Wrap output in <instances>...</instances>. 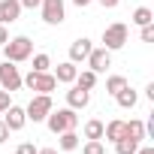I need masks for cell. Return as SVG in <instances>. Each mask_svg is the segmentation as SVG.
I'll list each match as a JSON object with an SVG mask.
<instances>
[{
	"label": "cell",
	"mask_w": 154,
	"mask_h": 154,
	"mask_svg": "<svg viewBox=\"0 0 154 154\" xmlns=\"http://www.w3.org/2000/svg\"><path fill=\"white\" fill-rule=\"evenodd\" d=\"M6 139H9V127H6V124H3V121H0V145H3V142H6Z\"/></svg>",
	"instance_id": "f546056e"
},
{
	"label": "cell",
	"mask_w": 154,
	"mask_h": 154,
	"mask_svg": "<svg viewBox=\"0 0 154 154\" xmlns=\"http://www.w3.org/2000/svg\"><path fill=\"white\" fill-rule=\"evenodd\" d=\"M91 48H94V42H91L88 36H79V39H75V42L69 45V60H72V63H82V60H88Z\"/></svg>",
	"instance_id": "9c48e42d"
},
{
	"label": "cell",
	"mask_w": 154,
	"mask_h": 154,
	"mask_svg": "<svg viewBox=\"0 0 154 154\" xmlns=\"http://www.w3.org/2000/svg\"><path fill=\"white\" fill-rule=\"evenodd\" d=\"M121 136H124V121H109V124H103V139L118 142Z\"/></svg>",
	"instance_id": "e0dca14e"
},
{
	"label": "cell",
	"mask_w": 154,
	"mask_h": 154,
	"mask_svg": "<svg viewBox=\"0 0 154 154\" xmlns=\"http://www.w3.org/2000/svg\"><path fill=\"white\" fill-rule=\"evenodd\" d=\"M3 124L9 127V133L21 130V127L27 124V115H24V109H21V106H9V109H6V118H3Z\"/></svg>",
	"instance_id": "4fadbf2b"
},
{
	"label": "cell",
	"mask_w": 154,
	"mask_h": 154,
	"mask_svg": "<svg viewBox=\"0 0 154 154\" xmlns=\"http://www.w3.org/2000/svg\"><path fill=\"white\" fill-rule=\"evenodd\" d=\"M57 145H60V151H75V148H79V133H75V130L57 133Z\"/></svg>",
	"instance_id": "2e32d148"
},
{
	"label": "cell",
	"mask_w": 154,
	"mask_h": 154,
	"mask_svg": "<svg viewBox=\"0 0 154 154\" xmlns=\"http://www.w3.org/2000/svg\"><path fill=\"white\" fill-rule=\"evenodd\" d=\"M9 97H12L9 91H3V88H0V115H3V112L12 106V100H9Z\"/></svg>",
	"instance_id": "484cf974"
},
{
	"label": "cell",
	"mask_w": 154,
	"mask_h": 154,
	"mask_svg": "<svg viewBox=\"0 0 154 154\" xmlns=\"http://www.w3.org/2000/svg\"><path fill=\"white\" fill-rule=\"evenodd\" d=\"M136 148H139V142H136V139H127V136H121V139L115 142V151H118V154H136Z\"/></svg>",
	"instance_id": "44dd1931"
},
{
	"label": "cell",
	"mask_w": 154,
	"mask_h": 154,
	"mask_svg": "<svg viewBox=\"0 0 154 154\" xmlns=\"http://www.w3.org/2000/svg\"><path fill=\"white\" fill-rule=\"evenodd\" d=\"M82 154H106L103 139H88V142H85V148H82Z\"/></svg>",
	"instance_id": "603a6c76"
},
{
	"label": "cell",
	"mask_w": 154,
	"mask_h": 154,
	"mask_svg": "<svg viewBox=\"0 0 154 154\" xmlns=\"http://www.w3.org/2000/svg\"><path fill=\"white\" fill-rule=\"evenodd\" d=\"M94 3H100V6H106V9H115L121 0H94Z\"/></svg>",
	"instance_id": "f1b7e54d"
},
{
	"label": "cell",
	"mask_w": 154,
	"mask_h": 154,
	"mask_svg": "<svg viewBox=\"0 0 154 154\" xmlns=\"http://www.w3.org/2000/svg\"><path fill=\"white\" fill-rule=\"evenodd\" d=\"M45 124H48V130L57 136V133H63V130H75V124H79V115H75V109H51L48 115H45Z\"/></svg>",
	"instance_id": "6da1fadb"
},
{
	"label": "cell",
	"mask_w": 154,
	"mask_h": 154,
	"mask_svg": "<svg viewBox=\"0 0 154 154\" xmlns=\"http://www.w3.org/2000/svg\"><path fill=\"white\" fill-rule=\"evenodd\" d=\"M91 103V91H85V88H79V85H72L69 91H66V106L69 109H85Z\"/></svg>",
	"instance_id": "30bf717a"
},
{
	"label": "cell",
	"mask_w": 154,
	"mask_h": 154,
	"mask_svg": "<svg viewBox=\"0 0 154 154\" xmlns=\"http://www.w3.org/2000/svg\"><path fill=\"white\" fill-rule=\"evenodd\" d=\"M48 66H51V57L48 54H33V69L36 72H48Z\"/></svg>",
	"instance_id": "cb8c5ba5"
},
{
	"label": "cell",
	"mask_w": 154,
	"mask_h": 154,
	"mask_svg": "<svg viewBox=\"0 0 154 154\" xmlns=\"http://www.w3.org/2000/svg\"><path fill=\"white\" fill-rule=\"evenodd\" d=\"M75 75H79V66H75L72 60H63V63H57V69H54V82H60V85H72Z\"/></svg>",
	"instance_id": "7c38bea8"
},
{
	"label": "cell",
	"mask_w": 154,
	"mask_h": 154,
	"mask_svg": "<svg viewBox=\"0 0 154 154\" xmlns=\"http://www.w3.org/2000/svg\"><path fill=\"white\" fill-rule=\"evenodd\" d=\"M130 21L139 24V27H142V24H151V21H154V12H151L148 6H139V9H133V18H130Z\"/></svg>",
	"instance_id": "d6986e66"
},
{
	"label": "cell",
	"mask_w": 154,
	"mask_h": 154,
	"mask_svg": "<svg viewBox=\"0 0 154 154\" xmlns=\"http://www.w3.org/2000/svg\"><path fill=\"white\" fill-rule=\"evenodd\" d=\"M124 136H127V139H136V142L148 139V136H145V121H139V118L124 121Z\"/></svg>",
	"instance_id": "5bb4252c"
},
{
	"label": "cell",
	"mask_w": 154,
	"mask_h": 154,
	"mask_svg": "<svg viewBox=\"0 0 154 154\" xmlns=\"http://www.w3.org/2000/svg\"><path fill=\"white\" fill-rule=\"evenodd\" d=\"M21 15V3L18 0H0V24H12Z\"/></svg>",
	"instance_id": "8fae6325"
},
{
	"label": "cell",
	"mask_w": 154,
	"mask_h": 154,
	"mask_svg": "<svg viewBox=\"0 0 154 154\" xmlns=\"http://www.w3.org/2000/svg\"><path fill=\"white\" fill-rule=\"evenodd\" d=\"M139 39H142V42H154V21L139 27Z\"/></svg>",
	"instance_id": "d4e9b609"
},
{
	"label": "cell",
	"mask_w": 154,
	"mask_h": 154,
	"mask_svg": "<svg viewBox=\"0 0 154 154\" xmlns=\"http://www.w3.org/2000/svg\"><path fill=\"white\" fill-rule=\"evenodd\" d=\"M0 88L9 91V94H15V91L21 88V72H18V66H15L12 60H3V63H0Z\"/></svg>",
	"instance_id": "8992f818"
},
{
	"label": "cell",
	"mask_w": 154,
	"mask_h": 154,
	"mask_svg": "<svg viewBox=\"0 0 154 154\" xmlns=\"http://www.w3.org/2000/svg\"><path fill=\"white\" fill-rule=\"evenodd\" d=\"M124 45H127V24H124V21L109 24V27L103 30V48L118 51V48H124Z\"/></svg>",
	"instance_id": "277c9868"
},
{
	"label": "cell",
	"mask_w": 154,
	"mask_h": 154,
	"mask_svg": "<svg viewBox=\"0 0 154 154\" xmlns=\"http://www.w3.org/2000/svg\"><path fill=\"white\" fill-rule=\"evenodd\" d=\"M21 85H27V88L36 91V94H51V91L57 88V82H54L51 72H36V69H30L27 75H21Z\"/></svg>",
	"instance_id": "3957f363"
},
{
	"label": "cell",
	"mask_w": 154,
	"mask_h": 154,
	"mask_svg": "<svg viewBox=\"0 0 154 154\" xmlns=\"http://www.w3.org/2000/svg\"><path fill=\"white\" fill-rule=\"evenodd\" d=\"M72 85H79V88H85V91H94V85H97V72H94V69H85V72H79Z\"/></svg>",
	"instance_id": "ac0fdd59"
},
{
	"label": "cell",
	"mask_w": 154,
	"mask_h": 154,
	"mask_svg": "<svg viewBox=\"0 0 154 154\" xmlns=\"http://www.w3.org/2000/svg\"><path fill=\"white\" fill-rule=\"evenodd\" d=\"M51 109H54V106H51V94H36V97L27 103L24 115H27V121L39 124V121H45V115H48Z\"/></svg>",
	"instance_id": "5b68a950"
},
{
	"label": "cell",
	"mask_w": 154,
	"mask_h": 154,
	"mask_svg": "<svg viewBox=\"0 0 154 154\" xmlns=\"http://www.w3.org/2000/svg\"><path fill=\"white\" fill-rule=\"evenodd\" d=\"M42 21L45 24H60L66 18V3L63 0H42Z\"/></svg>",
	"instance_id": "52a82bcc"
},
{
	"label": "cell",
	"mask_w": 154,
	"mask_h": 154,
	"mask_svg": "<svg viewBox=\"0 0 154 154\" xmlns=\"http://www.w3.org/2000/svg\"><path fill=\"white\" fill-rule=\"evenodd\" d=\"M88 66H91L94 72H106V69L112 66V51H109V48H91Z\"/></svg>",
	"instance_id": "ba28073f"
},
{
	"label": "cell",
	"mask_w": 154,
	"mask_h": 154,
	"mask_svg": "<svg viewBox=\"0 0 154 154\" xmlns=\"http://www.w3.org/2000/svg\"><path fill=\"white\" fill-rule=\"evenodd\" d=\"M6 39H9V33H6V24H0V45H3Z\"/></svg>",
	"instance_id": "4dcf8cb0"
},
{
	"label": "cell",
	"mask_w": 154,
	"mask_h": 154,
	"mask_svg": "<svg viewBox=\"0 0 154 154\" xmlns=\"http://www.w3.org/2000/svg\"><path fill=\"white\" fill-rule=\"evenodd\" d=\"M72 3L79 6V9H85V6H91V3H94V0H72Z\"/></svg>",
	"instance_id": "d6a6232c"
},
{
	"label": "cell",
	"mask_w": 154,
	"mask_h": 154,
	"mask_svg": "<svg viewBox=\"0 0 154 154\" xmlns=\"http://www.w3.org/2000/svg\"><path fill=\"white\" fill-rule=\"evenodd\" d=\"M121 88H127V79H124V75H109V79H106V94H118Z\"/></svg>",
	"instance_id": "7402d4cb"
},
{
	"label": "cell",
	"mask_w": 154,
	"mask_h": 154,
	"mask_svg": "<svg viewBox=\"0 0 154 154\" xmlns=\"http://www.w3.org/2000/svg\"><path fill=\"white\" fill-rule=\"evenodd\" d=\"M15 154H36V145H33V142H21V145L15 148Z\"/></svg>",
	"instance_id": "4316f807"
},
{
	"label": "cell",
	"mask_w": 154,
	"mask_h": 154,
	"mask_svg": "<svg viewBox=\"0 0 154 154\" xmlns=\"http://www.w3.org/2000/svg\"><path fill=\"white\" fill-rule=\"evenodd\" d=\"M18 3H21V9H36L42 0H18Z\"/></svg>",
	"instance_id": "83f0119b"
},
{
	"label": "cell",
	"mask_w": 154,
	"mask_h": 154,
	"mask_svg": "<svg viewBox=\"0 0 154 154\" xmlns=\"http://www.w3.org/2000/svg\"><path fill=\"white\" fill-rule=\"evenodd\" d=\"M136 154H154V148L151 145H142V148H136Z\"/></svg>",
	"instance_id": "1f68e13d"
},
{
	"label": "cell",
	"mask_w": 154,
	"mask_h": 154,
	"mask_svg": "<svg viewBox=\"0 0 154 154\" xmlns=\"http://www.w3.org/2000/svg\"><path fill=\"white\" fill-rule=\"evenodd\" d=\"M85 139H103V121L91 118V121L85 124Z\"/></svg>",
	"instance_id": "ffe728a7"
},
{
	"label": "cell",
	"mask_w": 154,
	"mask_h": 154,
	"mask_svg": "<svg viewBox=\"0 0 154 154\" xmlns=\"http://www.w3.org/2000/svg\"><path fill=\"white\" fill-rule=\"evenodd\" d=\"M3 54H6V60H12V63L27 60V57L33 54L30 36H12V39H6V42H3Z\"/></svg>",
	"instance_id": "7a4b0ae2"
},
{
	"label": "cell",
	"mask_w": 154,
	"mask_h": 154,
	"mask_svg": "<svg viewBox=\"0 0 154 154\" xmlns=\"http://www.w3.org/2000/svg\"><path fill=\"white\" fill-rule=\"evenodd\" d=\"M36 154H57L54 148H36Z\"/></svg>",
	"instance_id": "836d02e7"
},
{
	"label": "cell",
	"mask_w": 154,
	"mask_h": 154,
	"mask_svg": "<svg viewBox=\"0 0 154 154\" xmlns=\"http://www.w3.org/2000/svg\"><path fill=\"white\" fill-rule=\"evenodd\" d=\"M115 100H118V106H121V109H133V106L139 103V94L127 85V88H121V91L115 94Z\"/></svg>",
	"instance_id": "9a60e30c"
}]
</instances>
